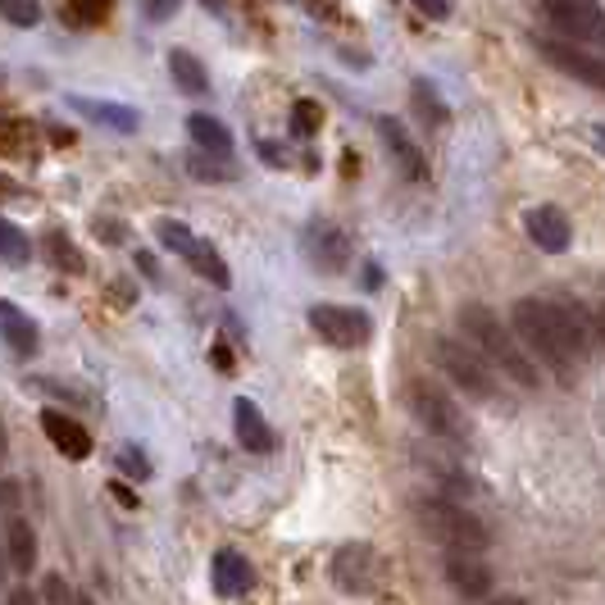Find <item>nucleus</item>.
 I'll list each match as a JSON object with an SVG mask.
<instances>
[{"label": "nucleus", "mask_w": 605, "mask_h": 605, "mask_svg": "<svg viewBox=\"0 0 605 605\" xmlns=\"http://www.w3.org/2000/svg\"><path fill=\"white\" fill-rule=\"evenodd\" d=\"M433 360H437V369L456 383L465 396H474V400H500L496 369L478 356L469 341H460V337H433Z\"/></svg>", "instance_id": "3"}, {"label": "nucleus", "mask_w": 605, "mask_h": 605, "mask_svg": "<svg viewBox=\"0 0 605 605\" xmlns=\"http://www.w3.org/2000/svg\"><path fill=\"white\" fill-rule=\"evenodd\" d=\"M492 605H524V601H519V596H496Z\"/></svg>", "instance_id": "37"}, {"label": "nucleus", "mask_w": 605, "mask_h": 605, "mask_svg": "<svg viewBox=\"0 0 605 605\" xmlns=\"http://www.w3.org/2000/svg\"><path fill=\"white\" fill-rule=\"evenodd\" d=\"M6 574H10V561H6V556H0V587H6Z\"/></svg>", "instance_id": "38"}, {"label": "nucleus", "mask_w": 605, "mask_h": 605, "mask_svg": "<svg viewBox=\"0 0 605 605\" xmlns=\"http://www.w3.org/2000/svg\"><path fill=\"white\" fill-rule=\"evenodd\" d=\"M219 160H224V156H215V160L191 156L187 169H191V178H200V182H228V178H232V165H219Z\"/></svg>", "instance_id": "26"}, {"label": "nucleus", "mask_w": 605, "mask_h": 605, "mask_svg": "<svg viewBox=\"0 0 605 605\" xmlns=\"http://www.w3.org/2000/svg\"><path fill=\"white\" fill-rule=\"evenodd\" d=\"M156 232H160V241L173 250V256H182L200 278L206 282H215V287H232V274H228V265H224V256L210 246V241H200L187 224H173V219H160L156 224Z\"/></svg>", "instance_id": "6"}, {"label": "nucleus", "mask_w": 605, "mask_h": 605, "mask_svg": "<svg viewBox=\"0 0 605 605\" xmlns=\"http://www.w3.org/2000/svg\"><path fill=\"white\" fill-rule=\"evenodd\" d=\"M300 250H306L310 269H319V274H346V265H350V237L337 224H328V219H315L306 228Z\"/></svg>", "instance_id": "8"}, {"label": "nucleus", "mask_w": 605, "mask_h": 605, "mask_svg": "<svg viewBox=\"0 0 605 605\" xmlns=\"http://www.w3.org/2000/svg\"><path fill=\"white\" fill-rule=\"evenodd\" d=\"M41 428H46L50 442H56L60 456H69V460H87V456H91V433H87L78 419H69L65 410H46V415H41Z\"/></svg>", "instance_id": "17"}, {"label": "nucleus", "mask_w": 605, "mask_h": 605, "mask_svg": "<svg viewBox=\"0 0 605 605\" xmlns=\"http://www.w3.org/2000/svg\"><path fill=\"white\" fill-rule=\"evenodd\" d=\"M546 19L565 41H601V0H546Z\"/></svg>", "instance_id": "9"}, {"label": "nucleus", "mask_w": 605, "mask_h": 605, "mask_svg": "<svg viewBox=\"0 0 605 605\" xmlns=\"http://www.w3.org/2000/svg\"><path fill=\"white\" fill-rule=\"evenodd\" d=\"M0 337L10 341L14 356H32L37 350V324L14 306V300H0Z\"/></svg>", "instance_id": "19"}, {"label": "nucleus", "mask_w": 605, "mask_h": 605, "mask_svg": "<svg viewBox=\"0 0 605 605\" xmlns=\"http://www.w3.org/2000/svg\"><path fill=\"white\" fill-rule=\"evenodd\" d=\"M510 333L528 350V360L551 369V378L574 387L578 383V360L596 350V324L578 300H537L524 296L510 310Z\"/></svg>", "instance_id": "1"}, {"label": "nucleus", "mask_w": 605, "mask_h": 605, "mask_svg": "<svg viewBox=\"0 0 605 605\" xmlns=\"http://www.w3.org/2000/svg\"><path fill=\"white\" fill-rule=\"evenodd\" d=\"M310 328L328 341V346H365L374 333V319L365 310H350V306H310Z\"/></svg>", "instance_id": "7"}, {"label": "nucleus", "mask_w": 605, "mask_h": 605, "mask_svg": "<svg viewBox=\"0 0 605 605\" xmlns=\"http://www.w3.org/2000/svg\"><path fill=\"white\" fill-rule=\"evenodd\" d=\"M0 19L14 28H37L41 23V0H0Z\"/></svg>", "instance_id": "25"}, {"label": "nucleus", "mask_w": 605, "mask_h": 605, "mask_svg": "<svg viewBox=\"0 0 605 605\" xmlns=\"http://www.w3.org/2000/svg\"><path fill=\"white\" fill-rule=\"evenodd\" d=\"M187 132H191V141L206 150V156H232V132L219 123V119H210V115H191L187 119Z\"/></svg>", "instance_id": "22"}, {"label": "nucleus", "mask_w": 605, "mask_h": 605, "mask_svg": "<svg viewBox=\"0 0 605 605\" xmlns=\"http://www.w3.org/2000/svg\"><path fill=\"white\" fill-rule=\"evenodd\" d=\"M0 260H6V265H14V269H23V265L32 260L28 232H23L19 224H10V219H0Z\"/></svg>", "instance_id": "23"}, {"label": "nucleus", "mask_w": 605, "mask_h": 605, "mask_svg": "<svg viewBox=\"0 0 605 605\" xmlns=\"http://www.w3.org/2000/svg\"><path fill=\"white\" fill-rule=\"evenodd\" d=\"M524 228H528V237L537 241V250H546V256H561V250H569V241H574V228H569L565 210H556V206L528 210Z\"/></svg>", "instance_id": "14"}, {"label": "nucleus", "mask_w": 605, "mask_h": 605, "mask_svg": "<svg viewBox=\"0 0 605 605\" xmlns=\"http://www.w3.org/2000/svg\"><path fill=\"white\" fill-rule=\"evenodd\" d=\"M415 519H419V528H424L433 542H442L446 551H487V542H492L487 524H483L478 515L460 510V506H450V500H419Z\"/></svg>", "instance_id": "4"}, {"label": "nucleus", "mask_w": 605, "mask_h": 605, "mask_svg": "<svg viewBox=\"0 0 605 605\" xmlns=\"http://www.w3.org/2000/svg\"><path fill=\"white\" fill-rule=\"evenodd\" d=\"M173 6H178V0H146V14H150V19H169Z\"/></svg>", "instance_id": "33"}, {"label": "nucleus", "mask_w": 605, "mask_h": 605, "mask_svg": "<svg viewBox=\"0 0 605 605\" xmlns=\"http://www.w3.org/2000/svg\"><path fill=\"white\" fill-rule=\"evenodd\" d=\"M333 578L341 592H369L378 583V556H374V546H341L337 551V561H333Z\"/></svg>", "instance_id": "12"}, {"label": "nucleus", "mask_w": 605, "mask_h": 605, "mask_svg": "<svg viewBox=\"0 0 605 605\" xmlns=\"http://www.w3.org/2000/svg\"><path fill=\"white\" fill-rule=\"evenodd\" d=\"M169 78L187 96H206L210 91V73H206V65L191 56V50H169Z\"/></svg>", "instance_id": "20"}, {"label": "nucleus", "mask_w": 605, "mask_h": 605, "mask_svg": "<svg viewBox=\"0 0 605 605\" xmlns=\"http://www.w3.org/2000/svg\"><path fill=\"white\" fill-rule=\"evenodd\" d=\"M6 446H10V442H6V424H0V465H6V456H10Z\"/></svg>", "instance_id": "36"}, {"label": "nucleus", "mask_w": 605, "mask_h": 605, "mask_svg": "<svg viewBox=\"0 0 605 605\" xmlns=\"http://www.w3.org/2000/svg\"><path fill=\"white\" fill-rule=\"evenodd\" d=\"M6 561L14 569H23V574L37 565V533H32V524L23 515H14L10 528H6Z\"/></svg>", "instance_id": "21"}, {"label": "nucleus", "mask_w": 605, "mask_h": 605, "mask_svg": "<svg viewBox=\"0 0 605 605\" xmlns=\"http://www.w3.org/2000/svg\"><path fill=\"white\" fill-rule=\"evenodd\" d=\"M250 565H246V556L241 551H219L215 556V565H210V583H215V592L224 596V601H237V596H246L250 592Z\"/></svg>", "instance_id": "18"}, {"label": "nucleus", "mask_w": 605, "mask_h": 605, "mask_svg": "<svg viewBox=\"0 0 605 605\" xmlns=\"http://www.w3.org/2000/svg\"><path fill=\"white\" fill-rule=\"evenodd\" d=\"M460 333H465V341L478 350V356L496 369V374H506L510 383H519V387H537V365L528 360V350L519 346V337L500 324V315L496 310H487V306H478V300H469V306L460 310Z\"/></svg>", "instance_id": "2"}, {"label": "nucleus", "mask_w": 605, "mask_h": 605, "mask_svg": "<svg viewBox=\"0 0 605 605\" xmlns=\"http://www.w3.org/2000/svg\"><path fill=\"white\" fill-rule=\"evenodd\" d=\"M73 605H96V601H91V596H78V601H73Z\"/></svg>", "instance_id": "39"}, {"label": "nucleus", "mask_w": 605, "mask_h": 605, "mask_svg": "<svg viewBox=\"0 0 605 605\" xmlns=\"http://www.w3.org/2000/svg\"><path fill=\"white\" fill-rule=\"evenodd\" d=\"M415 10H424L428 19H446L450 14V0H415Z\"/></svg>", "instance_id": "30"}, {"label": "nucleus", "mask_w": 605, "mask_h": 605, "mask_svg": "<svg viewBox=\"0 0 605 605\" xmlns=\"http://www.w3.org/2000/svg\"><path fill=\"white\" fill-rule=\"evenodd\" d=\"M46 250H50V265H56V269L82 274V256H78V246H73L69 237H60V232H50V237H46Z\"/></svg>", "instance_id": "24"}, {"label": "nucleus", "mask_w": 605, "mask_h": 605, "mask_svg": "<svg viewBox=\"0 0 605 605\" xmlns=\"http://www.w3.org/2000/svg\"><path fill=\"white\" fill-rule=\"evenodd\" d=\"M378 132H383V141L391 150V160L400 165V173H406L410 182H424L428 178V160H424L419 141L406 132V123H400V119H378Z\"/></svg>", "instance_id": "13"}, {"label": "nucleus", "mask_w": 605, "mask_h": 605, "mask_svg": "<svg viewBox=\"0 0 605 605\" xmlns=\"http://www.w3.org/2000/svg\"><path fill=\"white\" fill-rule=\"evenodd\" d=\"M315 119H319V110H315V106H296V132H310V128H315Z\"/></svg>", "instance_id": "31"}, {"label": "nucleus", "mask_w": 605, "mask_h": 605, "mask_svg": "<svg viewBox=\"0 0 605 605\" xmlns=\"http://www.w3.org/2000/svg\"><path fill=\"white\" fill-rule=\"evenodd\" d=\"M41 601H50V605H65L69 601V583L60 578V574H46V583H41V592H37Z\"/></svg>", "instance_id": "29"}, {"label": "nucleus", "mask_w": 605, "mask_h": 605, "mask_svg": "<svg viewBox=\"0 0 605 605\" xmlns=\"http://www.w3.org/2000/svg\"><path fill=\"white\" fill-rule=\"evenodd\" d=\"M415 106H419V115H424V119L433 115V123H442V119H446V110L437 106V96L428 91V82H415Z\"/></svg>", "instance_id": "28"}, {"label": "nucleus", "mask_w": 605, "mask_h": 605, "mask_svg": "<svg viewBox=\"0 0 605 605\" xmlns=\"http://www.w3.org/2000/svg\"><path fill=\"white\" fill-rule=\"evenodd\" d=\"M446 583L465 601L492 596V569L483 561V551H446Z\"/></svg>", "instance_id": "11"}, {"label": "nucleus", "mask_w": 605, "mask_h": 605, "mask_svg": "<svg viewBox=\"0 0 605 605\" xmlns=\"http://www.w3.org/2000/svg\"><path fill=\"white\" fill-rule=\"evenodd\" d=\"M232 428H237V442L250 450V456H269V450L278 446V437H274L269 419L260 415V406H250L246 396L232 406Z\"/></svg>", "instance_id": "15"}, {"label": "nucleus", "mask_w": 605, "mask_h": 605, "mask_svg": "<svg viewBox=\"0 0 605 605\" xmlns=\"http://www.w3.org/2000/svg\"><path fill=\"white\" fill-rule=\"evenodd\" d=\"M65 106H69V110H78V115H82V119H91V123H106V128H115V132H137V123H141V115H137L132 106H119V100L65 96Z\"/></svg>", "instance_id": "16"}, {"label": "nucleus", "mask_w": 605, "mask_h": 605, "mask_svg": "<svg viewBox=\"0 0 605 605\" xmlns=\"http://www.w3.org/2000/svg\"><path fill=\"white\" fill-rule=\"evenodd\" d=\"M537 56L546 65H556L561 73L578 78L583 87H605V65L596 56H587V50L578 41H556V37H537Z\"/></svg>", "instance_id": "10"}, {"label": "nucleus", "mask_w": 605, "mask_h": 605, "mask_svg": "<svg viewBox=\"0 0 605 605\" xmlns=\"http://www.w3.org/2000/svg\"><path fill=\"white\" fill-rule=\"evenodd\" d=\"M196 6H206L210 14H224V0H196Z\"/></svg>", "instance_id": "35"}, {"label": "nucleus", "mask_w": 605, "mask_h": 605, "mask_svg": "<svg viewBox=\"0 0 605 605\" xmlns=\"http://www.w3.org/2000/svg\"><path fill=\"white\" fill-rule=\"evenodd\" d=\"M119 469H123L128 478H150V460L141 456L137 446H119Z\"/></svg>", "instance_id": "27"}, {"label": "nucleus", "mask_w": 605, "mask_h": 605, "mask_svg": "<svg viewBox=\"0 0 605 605\" xmlns=\"http://www.w3.org/2000/svg\"><path fill=\"white\" fill-rule=\"evenodd\" d=\"M10 605H41V596H37L32 587H14V592H10Z\"/></svg>", "instance_id": "34"}, {"label": "nucleus", "mask_w": 605, "mask_h": 605, "mask_svg": "<svg viewBox=\"0 0 605 605\" xmlns=\"http://www.w3.org/2000/svg\"><path fill=\"white\" fill-rule=\"evenodd\" d=\"M406 400H410V415L419 419V428H428L433 437H446V442H469V424H465L460 406H456V400H450L442 387H433L428 378L410 383Z\"/></svg>", "instance_id": "5"}, {"label": "nucleus", "mask_w": 605, "mask_h": 605, "mask_svg": "<svg viewBox=\"0 0 605 605\" xmlns=\"http://www.w3.org/2000/svg\"><path fill=\"white\" fill-rule=\"evenodd\" d=\"M0 506H6V510H14V506H19V483H14V478L0 483Z\"/></svg>", "instance_id": "32"}]
</instances>
